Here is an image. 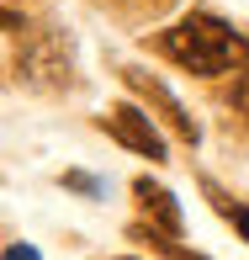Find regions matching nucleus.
<instances>
[{"label": "nucleus", "mask_w": 249, "mask_h": 260, "mask_svg": "<svg viewBox=\"0 0 249 260\" xmlns=\"http://www.w3.org/2000/svg\"><path fill=\"white\" fill-rule=\"evenodd\" d=\"M133 197L144 202L149 223H154V234H159L164 244H175V239H181V207H175V197L164 191L159 181H149V175H138V181H133Z\"/></svg>", "instance_id": "obj_3"}, {"label": "nucleus", "mask_w": 249, "mask_h": 260, "mask_svg": "<svg viewBox=\"0 0 249 260\" xmlns=\"http://www.w3.org/2000/svg\"><path fill=\"white\" fill-rule=\"evenodd\" d=\"M106 133L117 138V144H127L133 154H144V159H164V138H159V127L149 122L138 106H112V117H106Z\"/></svg>", "instance_id": "obj_2"}, {"label": "nucleus", "mask_w": 249, "mask_h": 260, "mask_svg": "<svg viewBox=\"0 0 249 260\" xmlns=\"http://www.w3.org/2000/svg\"><path fill=\"white\" fill-rule=\"evenodd\" d=\"M127 85H133V90H144V96H149V101H154V106H159V112H164V117L175 122V133H181L186 144H196V122H191V117L181 112V101H175L170 90L159 85V80H149V75H138V69H127Z\"/></svg>", "instance_id": "obj_4"}, {"label": "nucleus", "mask_w": 249, "mask_h": 260, "mask_svg": "<svg viewBox=\"0 0 249 260\" xmlns=\"http://www.w3.org/2000/svg\"><path fill=\"white\" fill-rule=\"evenodd\" d=\"M159 48L181 69H191V75H239V69H249V43L228 27V21L207 16V11L181 16L159 38Z\"/></svg>", "instance_id": "obj_1"}, {"label": "nucleus", "mask_w": 249, "mask_h": 260, "mask_svg": "<svg viewBox=\"0 0 249 260\" xmlns=\"http://www.w3.org/2000/svg\"><path fill=\"white\" fill-rule=\"evenodd\" d=\"M6 260H38V255H32L27 244H11V250H6Z\"/></svg>", "instance_id": "obj_7"}, {"label": "nucleus", "mask_w": 249, "mask_h": 260, "mask_svg": "<svg viewBox=\"0 0 249 260\" xmlns=\"http://www.w3.org/2000/svg\"><path fill=\"white\" fill-rule=\"evenodd\" d=\"M233 106H239V112H249V69H239V75H233Z\"/></svg>", "instance_id": "obj_6"}, {"label": "nucleus", "mask_w": 249, "mask_h": 260, "mask_svg": "<svg viewBox=\"0 0 249 260\" xmlns=\"http://www.w3.org/2000/svg\"><path fill=\"white\" fill-rule=\"evenodd\" d=\"M207 191H212V186H207ZM212 202H218V212H223V218H228L233 229H239L244 239H249V207H239V202H228V197H218V191H212Z\"/></svg>", "instance_id": "obj_5"}]
</instances>
